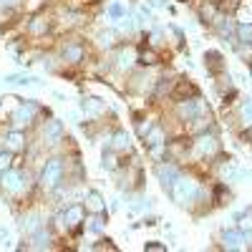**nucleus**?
Here are the masks:
<instances>
[{
    "mask_svg": "<svg viewBox=\"0 0 252 252\" xmlns=\"http://www.w3.org/2000/svg\"><path fill=\"white\" fill-rule=\"evenodd\" d=\"M192 98H199V86H197V83L189 81L187 76L174 78L169 101H172V103H179V101H192Z\"/></svg>",
    "mask_w": 252,
    "mask_h": 252,
    "instance_id": "1",
    "label": "nucleus"
},
{
    "mask_svg": "<svg viewBox=\"0 0 252 252\" xmlns=\"http://www.w3.org/2000/svg\"><path fill=\"white\" fill-rule=\"evenodd\" d=\"M56 26V20H51L48 15H35V18H31V23H28V38H33V40H38V38H46V33L51 31Z\"/></svg>",
    "mask_w": 252,
    "mask_h": 252,
    "instance_id": "2",
    "label": "nucleus"
},
{
    "mask_svg": "<svg viewBox=\"0 0 252 252\" xmlns=\"http://www.w3.org/2000/svg\"><path fill=\"white\" fill-rule=\"evenodd\" d=\"M204 66H207V71L212 73V76H222L227 71V63H224V58H222L220 51H207L204 53Z\"/></svg>",
    "mask_w": 252,
    "mask_h": 252,
    "instance_id": "3",
    "label": "nucleus"
},
{
    "mask_svg": "<svg viewBox=\"0 0 252 252\" xmlns=\"http://www.w3.org/2000/svg\"><path fill=\"white\" fill-rule=\"evenodd\" d=\"M139 63L141 66H157V63H161V56L152 46H141L139 48Z\"/></svg>",
    "mask_w": 252,
    "mask_h": 252,
    "instance_id": "4",
    "label": "nucleus"
},
{
    "mask_svg": "<svg viewBox=\"0 0 252 252\" xmlns=\"http://www.w3.org/2000/svg\"><path fill=\"white\" fill-rule=\"evenodd\" d=\"M245 0H217V10L222 15H235L240 8H242Z\"/></svg>",
    "mask_w": 252,
    "mask_h": 252,
    "instance_id": "5",
    "label": "nucleus"
},
{
    "mask_svg": "<svg viewBox=\"0 0 252 252\" xmlns=\"http://www.w3.org/2000/svg\"><path fill=\"white\" fill-rule=\"evenodd\" d=\"M212 202L220 207L224 202H229V192H227V187L224 184H215V194H212Z\"/></svg>",
    "mask_w": 252,
    "mask_h": 252,
    "instance_id": "6",
    "label": "nucleus"
},
{
    "mask_svg": "<svg viewBox=\"0 0 252 252\" xmlns=\"http://www.w3.org/2000/svg\"><path fill=\"white\" fill-rule=\"evenodd\" d=\"M13 159H15L13 152H0V172L10 169V161H13Z\"/></svg>",
    "mask_w": 252,
    "mask_h": 252,
    "instance_id": "7",
    "label": "nucleus"
},
{
    "mask_svg": "<svg viewBox=\"0 0 252 252\" xmlns=\"http://www.w3.org/2000/svg\"><path fill=\"white\" fill-rule=\"evenodd\" d=\"M237 53L252 66V46H250V43H237Z\"/></svg>",
    "mask_w": 252,
    "mask_h": 252,
    "instance_id": "8",
    "label": "nucleus"
},
{
    "mask_svg": "<svg viewBox=\"0 0 252 252\" xmlns=\"http://www.w3.org/2000/svg\"><path fill=\"white\" fill-rule=\"evenodd\" d=\"M237 35H240L242 43H252V26H250V28H247V26H240V28H237Z\"/></svg>",
    "mask_w": 252,
    "mask_h": 252,
    "instance_id": "9",
    "label": "nucleus"
},
{
    "mask_svg": "<svg viewBox=\"0 0 252 252\" xmlns=\"http://www.w3.org/2000/svg\"><path fill=\"white\" fill-rule=\"evenodd\" d=\"M94 250H116V245L111 240H101V245H94Z\"/></svg>",
    "mask_w": 252,
    "mask_h": 252,
    "instance_id": "10",
    "label": "nucleus"
},
{
    "mask_svg": "<svg viewBox=\"0 0 252 252\" xmlns=\"http://www.w3.org/2000/svg\"><path fill=\"white\" fill-rule=\"evenodd\" d=\"M240 136H242V141H247V144H252V124L247 126V129H245V131H242Z\"/></svg>",
    "mask_w": 252,
    "mask_h": 252,
    "instance_id": "11",
    "label": "nucleus"
},
{
    "mask_svg": "<svg viewBox=\"0 0 252 252\" xmlns=\"http://www.w3.org/2000/svg\"><path fill=\"white\" fill-rule=\"evenodd\" d=\"M146 250H154V252H161L164 245H146Z\"/></svg>",
    "mask_w": 252,
    "mask_h": 252,
    "instance_id": "12",
    "label": "nucleus"
},
{
    "mask_svg": "<svg viewBox=\"0 0 252 252\" xmlns=\"http://www.w3.org/2000/svg\"><path fill=\"white\" fill-rule=\"evenodd\" d=\"M250 46H252V43H250Z\"/></svg>",
    "mask_w": 252,
    "mask_h": 252,
    "instance_id": "13",
    "label": "nucleus"
}]
</instances>
